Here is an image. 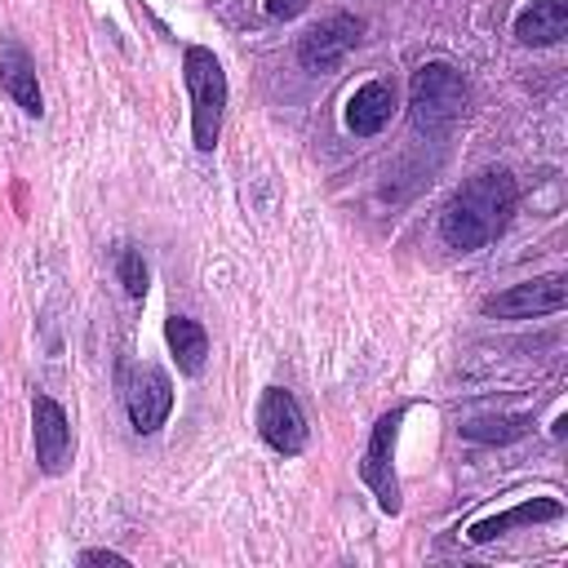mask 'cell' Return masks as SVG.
Wrapping results in <instances>:
<instances>
[{
	"label": "cell",
	"mask_w": 568,
	"mask_h": 568,
	"mask_svg": "<svg viewBox=\"0 0 568 568\" xmlns=\"http://www.w3.org/2000/svg\"><path fill=\"white\" fill-rule=\"evenodd\" d=\"M519 204V186L506 169H479L444 209L439 217V235L448 248L457 253H479L488 248L515 217Z\"/></svg>",
	"instance_id": "obj_1"
},
{
	"label": "cell",
	"mask_w": 568,
	"mask_h": 568,
	"mask_svg": "<svg viewBox=\"0 0 568 568\" xmlns=\"http://www.w3.org/2000/svg\"><path fill=\"white\" fill-rule=\"evenodd\" d=\"M182 75H186V93H191V133H195V151H213L222 138V111H226V71L213 58V49L191 44L182 58Z\"/></svg>",
	"instance_id": "obj_2"
},
{
	"label": "cell",
	"mask_w": 568,
	"mask_h": 568,
	"mask_svg": "<svg viewBox=\"0 0 568 568\" xmlns=\"http://www.w3.org/2000/svg\"><path fill=\"white\" fill-rule=\"evenodd\" d=\"M462 111H466V80H462L457 67L426 62V67L413 71V84H408V120L422 133L448 129Z\"/></svg>",
	"instance_id": "obj_3"
},
{
	"label": "cell",
	"mask_w": 568,
	"mask_h": 568,
	"mask_svg": "<svg viewBox=\"0 0 568 568\" xmlns=\"http://www.w3.org/2000/svg\"><path fill=\"white\" fill-rule=\"evenodd\" d=\"M408 417V408L399 404V408H390V413H382L377 417V426H373V435H368V448H364V457H359V479L373 488V497H377V506L386 510V515H399V479H395V435H399V422Z\"/></svg>",
	"instance_id": "obj_4"
},
{
	"label": "cell",
	"mask_w": 568,
	"mask_h": 568,
	"mask_svg": "<svg viewBox=\"0 0 568 568\" xmlns=\"http://www.w3.org/2000/svg\"><path fill=\"white\" fill-rule=\"evenodd\" d=\"M124 408L138 435H151L173 413V382L160 364H133L124 373Z\"/></svg>",
	"instance_id": "obj_5"
},
{
	"label": "cell",
	"mask_w": 568,
	"mask_h": 568,
	"mask_svg": "<svg viewBox=\"0 0 568 568\" xmlns=\"http://www.w3.org/2000/svg\"><path fill=\"white\" fill-rule=\"evenodd\" d=\"M257 435L266 439V448H275L284 457H297L306 448L311 430H306V413L293 399V390H284V386H266L262 390V399H257Z\"/></svg>",
	"instance_id": "obj_6"
},
{
	"label": "cell",
	"mask_w": 568,
	"mask_h": 568,
	"mask_svg": "<svg viewBox=\"0 0 568 568\" xmlns=\"http://www.w3.org/2000/svg\"><path fill=\"white\" fill-rule=\"evenodd\" d=\"M568 302V280L564 275H541V280H524L510 284L506 293L484 297V315L497 320H532V315H555Z\"/></svg>",
	"instance_id": "obj_7"
},
{
	"label": "cell",
	"mask_w": 568,
	"mask_h": 568,
	"mask_svg": "<svg viewBox=\"0 0 568 568\" xmlns=\"http://www.w3.org/2000/svg\"><path fill=\"white\" fill-rule=\"evenodd\" d=\"M359 36H364V22H359L355 13H333V18H324L320 27H311V31L302 36L297 62H302L306 71H333V67L359 44Z\"/></svg>",
	"instance_id": "obj_8"
},
{
	"label": "cell",
	"mask_w": 568,
	"mask_h": 568,
	"mask_svg": "<svg viewBox=\"0 0 568 568\" xmlns=\"http://www.w3.org/2000/svg\"><path fill=\"white\" fill-rule=\"evenodd\" d=\"M31 439H36V462L44 475H62L71 453H75V439H71V422L62 413L58 399L49 395H36L31 399Z\"/></svg>",
	"instance_id": "obj_9"
},
{
	"label": "cell",
	"mask_w": 568,
	"mask_h": 568,
	"mask_svg": "<svg viewBox=\"0 0 568 568\" xmlns=\"http://www.w3.org/2000/svg\"><path fill=\"white\" fill-rule=\"evenodd\" d=\"M0 89H4L27 115H40V111H44L40 80H36V62L27 58V49H22L18 40H4V44H0Z\"/></svg>",
	"instance_id": "obj_10"
},
{
	"label": "cell",
	"mask_w": 568,
	"mask_h": 568,
	"mask_svg": "<svg viewBox=\"0 0 568 568\" xmlns=\"http://www.w3.org/2000/svg\"><path fill=\"white\" fill-rule=\"evenodd\" d=\"M390 111H395V84L368 80V84H359V89L351 93V102H346V129H351L355 138H373V133L386 129Z\"/></svg>",
	"instance_id": "obj_11"
},
{
	"label": "cell",
	"mask_w": 568,
	"mask_h": 568,
	"mask_svg": "<svg viewBox=\"0 0 568 568\" xmlns=\"http://www.w3.org/2000/svg\"><path fill=\"white\" fill-rule=\"evenodd\" d=\"M550 519H564V506L555 501V497H532V501H519V506H510V510H501V515H488V519H479V524H470L466 528V541H493V537H501L506 528H519V524H550Z\"/></svg>",
	"instance_id": "obj_12"
},
{
	"label": "cell",
	"mask_w": 568,
	"mask_h": 568,
	"mask_svg": "<svg viewBox=\"0 0 568 568\" xmlns=\"http://www.w3.org/2000/svg\"><path fill=\"white\" fill-rule=\"evenodd\" d=\"M515 36L524 44H559L568 36V0H532L515 13Z\"/></svg>",
	"instance_id": "obj_13"
},
{
	"label": "cell",
	"mask_w": 568,
	"mask_h": 568,
	"mask_svg": "<svg viewBox=\"0 0 568 568\" xmlns=\"http://www.w3.org/2000/svg\"><path fill=\"white\" fill-rule=\"evenodd\" d=\"M164 342H169V351H173V359H178V368H182L186 377H200V373H204L209 333H204L200 320H191V315H169V324H164Z\"/></svg>",
	"instance_id": "obj_14"
},
{
	"label": "cell",
	"mask_w": 568,
	"mask_h": 568,
	"mask_svg": "<svg viewBox=\"0 0 568 568\" xmlns=\"http://www.w3.org/2000/svg\"><path fill=\"white\" fill-rule=\"evenodd\" d=\"M528 430H532L528 413H484V417L462 422V435L475 444H510V439H524Z\"/></svg>",
	"instance_id": "obj_15"
},
{
	"label": "cell",
	"mask_w": 568,
	"mask_h": 568,
	"mask_svg": "<svg viewBox=\"0 0 568 568\" xmlns=\"http://www.w3.org/2000/svg\"><path fill=\"white\" fill-rule=\"evenodd\" d=\"M146 257L138 253V248H124L120 253V284H124V293L129 297H146Z\"/></svg>",
	"instance_id": "obj_16"
},
{
	"label": "cell",
	"mask_w": 568,
	"mask_h": 568,
	"mask_svg": "<svg viewBox=\"0 0 568 568\" xmlns=\"http://www.w3.org/2000/svg\"><path fill=\"white\" fill-rule=\"evenodd\" d=\"M306 4H311V0H266V13H271V18H284V22H288V18H297V13L306 9Z\"/></svg>",
	"instance_id": "obj_17"
},
{
	"label": "cell",
	"mask_w": 568,
	"mask_h": 568,
	"mask_svg": "<svg viewBox=\"0 0 568 568\" xmlns=\"http://www.w3.org/2000/svg\"><path fill=\"white\" fill-rule=\"evenodd\" d=\"M80 564H115V568H129V559H124V555H115V550H84V555H80Z\"/></svg>",
	"instance_id": "obj_18"
}]
</instances>
